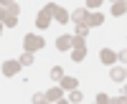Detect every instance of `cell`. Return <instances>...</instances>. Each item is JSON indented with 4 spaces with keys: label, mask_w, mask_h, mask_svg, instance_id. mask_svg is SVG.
Masks as SVG:
<instances>
[{
    "label": "cell",
    "mask_w": 127,
    "mask_h": 104,
    "mask_svg": "<svg viewBox=\"0 0 127 104\" xmlns=\"http://www.w3.org/2000/svg\"><path fill=\"white\" fill-rule=\"evenodd\" d=\"M18 10H20V8H18L15 3H10V5H3V13H5V15H15V18H18Z\"/></svg>",
    "instance_id": "cell-15"
},
{
    "label": "cell",
    "mask_w": 127,
    "mask_h": 104,
    "mask_svg": "<svg viewBox=\"0 0 127 104\" xmlns=\"http://www.w3.org/2000/svg\"><path fill=\"white\" fill-rule=\"evenodd\" d=\"M46 8L51 10V13H54V18L59 20V23H66V20H71V13H66V10H64V8H59L56 3H48Z\"/></svg>",
    "instance_id": "cell-1"
},
{
    "label": "cell",
    "mask_w": 127,
    "mask_h": 104,
    "mask_svg": "<svg viewBox=\"0 0 127 104\" xmlns=\"http://www.w3.org/2000/svg\"><path fill=\"white\" fill-rule=\"evenodd\" d=\"M74 46V36H59L56 38V48L59 51H69Z\"/></svg>",
    "instance_id": "cell-5"
},
{
    "label": "cell",
    "mask_w": 127,
    "mask_h": 104,
    "mask_svg": "<svg viewBox=\"0 0 127 104\" xmlns=\"http://www.w3.org/2000/svg\"><path fill=\"white\" fill-rule=\"evenodd\" d=\"M18 61H20L23 66H31V64H33V51H23V56H20Z\"/></svg>",
    "instance_id": "cell-14"
},
{
    "label": "cell",
    "mask_w": 127,
    "mask_h": 104,
    "mask_svg": "<svg viewBox=\"0 0 127 104\" xmlns=\"http://www.w3.org/2000/svg\"><path fill=\"white\" fill-rule=\"evenodd\" d=\"M99 5H102V0H87V8H92V10L99 8Z\"/></svg>",
    "instance_id": "cell-22"
},
{
    "label": "cell",
    "mask_w": 127,
    "mask_h": 104,
    "mask_svg": "<svg viewBox=\"0 0 127 104\" xmlns=\"http://www.w3.org/2000/svg\"><path fill=\"white\" fill-rule=\"evenodd\" d=\"M87 23H89V28H94V26H102V23H104V15H102V13H89Z\"/></svg>",
    "instance_id": "cell-12"
},
{
    "label": "cell",
    "mask_w": 127,
    "mask_h": 104,
    "mask_svg": "<svg viewBox=\"0 0 127 104\" xmlns=\"http://www.w3.org/2000/svg\"><path fill=\"white\" fill-rule=\"evenodd\" d=\"M3 23H5L8 28H15V23H18V18H15V15H5V13H3Z\"/></svg>",
    "instance_id": "cell-17"
},
{
    "label": "cell",
    "mask_w": 127,
    "mask_h": 104,
    "mask_svg": "<svg viewBox=\"0 0 127 104\" xmlns=\"http://www.w3.org/2000/svg\"><path fill=\"white\" fill-rule=\"evenodd\" d=\"M81 99H84V97H81V91H76V89H74L71 94H69V102H74V104H79Z\"/></svg>",
    "instance_id": "cell-19"
},
{
    "label": "cell",
    "mask_w": 127,
    "mask_h": 104,
    "mask_svg": "<svg viewBox=\"0 0 127 104\" xmlns=\"http://www.w3.org/2000/svg\"><path fill=\"white\" fill-rule=\"evenodd\" d=\"M117 58H120V61H125V64H127V48H122V51H120V53H117Z\"/></svg>",
    "instance_id": "cell-23"
},
{
    "label": "cell",
    "mask_w": 127,
    "mask_h": 104,
    "mask_svg": "<svg viewBox=\"0 0 127 104\" xmlns=\"http://www.w3.org/2000/svg\"><path fill=\"white\" fill-rule=\"evenodd\" d=\"M122 97H125V99H127V84H125V86H122Z\"/></svg>",
    "instance_id": "cell-24"
},
{
    "label": "cell",
    "mask_w": 127,
    "mask_h": 104,
    "mask_svg": "<svg viewBox=\"0 0 127 104\" xmlns=\"http://www.w3.org/2000/svg\"><path fill=\"white\" fill-rule=\"evenodd\" d=\"M99 58H102V64H104V66H112L114 61H117V53H114V51H109V48H102Z\"/></svg>",
    "instance_id": "cell-6"
},
{
    "label": "cell",
    "mask_w": 127,
    "mask_h": 104,
    "mask_svg": "<svg viewBox=\"0 0 127 104\" xmlns=\"http://www.w3.org/2000/svg\"><path fill=\"white\" fill-rule=\"evenodd\" d=\"M20 66H23L20 61H5V64H3V74L5 76H15L18 71H20Z\"/></svg>",
    "instance_id": "cell-4"
},
{
    "label": "cell",
    "mask_w": 127,
    "mask_h": 104,
    "mask_svg": "<svg viewBox=\"0 0 127 104\" xmlns=\"http://www.w3.org/2000/svg\"><path fill=\"white\" fill-rule=\"evenodd\" d=\"M97 102H99V104H109V102H112V99H109V97H107V94H97Z\"/></svg>",
    "instance_id": "cell-21"
},
{
    "label": "cell",
    "mask_w": 127,
    "mask_h": 104,
    "mask_svg": "<svg viewBox=\"0 0 127 104\" xmlns=\"http://www.w3.org/2000/svg\"><path fill=\"white\" fill-rule=\"evenodd\" d=\"M51 18H54V13H51L48 8H43V10H41V13H38V18H36V26H38V28H48Z\"/></svg>",
    "instance_id": "cell-3"
},
{
    "label": "cell",
    "mask_w": 127,
    "mask_h": 104,
    "mask_svg": "<svg viewBox=\"0 0 127 104\" xmlns=\"http://www.w3.org/2000/svg\"><path fill=\"white\" fill-rule=\"evenodd\" d=\"M87 33H89V23H76V36L87 38Z\"/></svg>",
    "instance_id": "cell-16"
},
{
    "label": "cell",
    "mask_w": 127,
    "mask_h": 104,
    "mask_svg": "<svg viewBox=\"0 0 127 104\" xmlns=\"http://www.w3.org/2000/svg\"><path fill=\"white\" fill-rule=\"evenodd\" d=\"M87 58V46H81V48H71V61H84Z\"/></svg>",
    "instance_id": "cell-10"
},
{
    "label": "cell",
    "mask_w": 127,
    "mask_h": 104,
    "mask_svg": "<svg viewBox=\"0 0 127 104\" xmlns=\"http://www.w3.org/2000/svg\"><path fill=\"white\" fill-rule=\"evenodd\" d=\"M87 18H89L87 8H76V10L71 13V20H74V23H87Z\"/></svg>",
    "instance_id": "cell-8"
},
{
    "label": "cell",
    "mask_w": 127,
    "mask_h": 104,
    "mask_svg": "<svg viewBox=\"0 0 127 104\" xmlns=\"http://www.w3.org/2000/svg\"><path fill=\"white\" fill-rule=\"evenodd\" d=\"M23 46H26V51H38V48H43V38L41 36H26Z\"/></svg>",
    "instance_id": "cell-2"
},
{
    "label": "cell",
    "mask_w": 127,
    "mask_h": 104,
    "mask_svg": "<svg viewBox=\"0 0 127 104\" xmlns=\"http://www.w3.org/2000/svg\"><path fill=\"white\" fill-rule=\"evenodd\" d=\"M46 97H48V102H61L64 99V89L61 86H54V89L46 91Z\"/></svg>",
    "instance_id": "cell-9"
},
{
    "label": "cell",
    "mask_w": 127,
    "mask_h": 104,
    "mask_svg": "<svg viewBox=\"0 0 127 104\" xmlns=\"http://www.w3.org/2000/svg\"><path fill=\"white\" fill-rule=\"evenodd\" d=\"M59 86H61L64 91H74V89H76V86H79V81H76V79H74V76H64V79L59 81Z\"/></svg>",
    "instance_id": "cell-7"
},
{
    "label": "cell",
    "mask_w": 127,
    "mask_h": 104,
    "mask_svg": "<svg viewBox=\"0 0 127 104\" xmlns=\"http://www.w3.org/2000/svg\"><path fill=\"white\" fill-rule=\"evenodd\" d=\"M127 10V0H114L112 3V15H122Z\"/></svg>",
    "instance_id": "cell-11"
},
{
    "label": "cell",
    "mask_w": 127,
    "mask_h": 104,
    "mask_svg": "<svg viewBox=\"0 0 127 104\" xmlns=\"http://www.w3.org/2000/svg\"><path fill=\"white\" fill-rule=\"evenodd\" d=\"M109 76H112V81H125V79H127V69H120V66H114Z\"/></svg>",
    "instance_id": "cell-13"
},
{
    "label": "cell",
    "mask_w": 127,
    "mask_h": 104,
    "mask_svg": "<svg viewBox=\"0 0 127 104\" xmlns=\"http://www.w3.org/2000/svg\"><path fill=\"white\" fill-rule=\"evenodd\" d=\"M33 102H36V104H43V102H48V97L43 94V91H36V94H33Z\"/></svg>",
    "instance_id": "cell-20"
},
{
    "label": "cell",
    "mask_w": 127,
    "mask_h": 104,
    "mask_svg": "<svg viewBox=\"0 0 127 104\" xmlns=\"http://www.w3.org/2000/svg\"><path fill=\"white\" fill-rule=\"evenodd\" d=\"M51 79L61 81V79H64V69H61V66H54V69H51Z\"/></svg>",
    "instance_id": "cell-18"
},
{
    "label": "cell",
    "mask_w": 127,
    "mask_h": 104,
    "mask_svg": "<svg viewBox=\"0 0 127 104\" xmlns=\"http://www.w3.org/2000/svg\"><path fill=\"white\" fill-rule=\"evenodd\" d=\"M0 3H3V5H10V3H15V0H0Z\"/></svg>",
    "instance_id": "cell-25"
}]
</instances>
